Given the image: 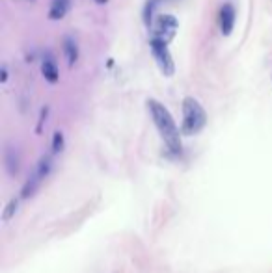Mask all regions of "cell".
Masks as SVG:
<instances>
[{"mask_svg":"<svg viewBox=\"0 0 272 273\" xmlns=\"http://www.w3.org/2000/svg\"><path fill=\"white\" fill-rule=\"evenodd\" d=\"M17 206H19V201H17V199H11L9 205L6 206V210H4V221L11 220V216L17 212Z\"/></svg>","mask_w":272,"mask_h":273,"instance_id":"cell-13","label":"cell"},{"mask_svg":"<svg viewBox=\"0 0 272 273\" xmlns=\"http://www.w3.org/2000/svg\"><path fill=\"white\" fill-rule=\"evenodd\" d=\"M41 75L43 78L51 84H56L60 80V71H58V63H56L53 54H45L41 60Z\"/></svg>","mask_w":272,"mask_h":273,"instance_id":"cell-7","label":"cell"},{"mask_svg":"<svg viewBox=\"0 0 272 273\" xmlns=\"http://www.w3.org/2000/svg\"><path fill=\"white\" fill-rule=\"evenodd\" d=\"M62 48H63V54H65V60H67V65L73 67L75 63L78 61V45L77 41L73 38H63L62 41Z\"/></svg>","mask_w":272,"mask_h":273,"instance_id":"cell-9","label":"cell"},{"mask_svg":"<svg viewBox=\"0 0 272 273\" xmlns=\"http://www.w3.org/2000/svg\"><path fill=\"white\" fill-rule=\"evenodd\" d=\"M32 2H34V0H32Z\"/></svg>","mask_w":272,"mask_h":273,"instance_id":"cell-16","label":"cell"},{"mask_svg":"<svg viewBox=\"0 0 272 273\" xmlns=\"http://www.w3.org/2000/svg\"><path fill=\"white\" fill-rule=\"evenodd\" d=\"M207 125V114L200 100L194 97H185L183 99V125L181 132L185 136H196L200 134Z\"/></svg>","mask_w":272,"mask_h":273,"instance_id":"cell-2","label":"cell"},{"mask_svg":"<svg viewBox=\"0 0 272 273\" xmlns=\"http://www.w3.org/2000/svg\"><path fill=\"white\" fill-rule=\"evenodd\" d=\"M149 48H151V54L155 58L157 65L161 69V73L164 76H173L175 73V63H173V56H171L170 48H168V43L161 38H153L149 39Z\"/></svg>","mask_w":272,"mask_h":273,"instance_id":"cell-3","label":"cell"},{"mask_svg":"<svg viewBox=\"0 0 272 273\" xmlns=\"http://www.w3.org/2000/svg\"><path fill=\"white\" fill-rule=\"evenodd\" d=\"M8 78H9V75H8V67H6V65H2V76H0V82L6 84V82H8Z\"/></svg>","mask_w":272,"mask_h":273,"instance_id":"cell-14","label":"cell"},{"mask_svg":"<svg viewBox=\"0 0 272 273\" xmlns=\"http://www.w3.org/2000/svg\"><path fill=\"white\" fill-rule=\"evenodd\" d=\"M71 8V0H53L49 8V19L51 21H62L67 15Z\"/></svg>","mask_w":272,"mask_h":273,"instance_id":"cell-8","label":"cell"},{"mask_svg":"<svg viewBox=\"0 0 272 273\" xmlns=\"http://www.w3.org/2000/svg\"><path fill=\"white\" fill-rule=\"evenodd\" d=\"M161 4V0H148V4H146V8H144V23L151 24L153 23V13H155V8Z\"/></svg>","mask_w":272,"mask_h":273,"instance_id":"cell-11","label":"cell"},{"mask_svg":"<svg viewBox=\"0 0 272 273\" xmlns=\"http://www.w3.org/2000/svg\"><path fill=\"white\" fill-rule=\"evenodd\" d=\"M63 151V134L62 132H54L53 136V154H58V152Z\"/></svg>","mask_w":272,"mask_h":273,"instance_id":"cell-12","label":"cell"},{"mask_svg":"<svg viewBox=\"0 0 272 273\" xmlns=\"http://www.w3.org/2000/svg\"><path fill=\"white\" fill-rule=\"evenodd\" d=\"M218 21H220V32H222V36H231V32L235 28V21H237V11H235L231 2H225L224 6L220 8Z\"/></svg>","mask_w":272,"mask_h":273,"instance_id":"cell-6","label":"cell"},{"mask_svg":"<svg viewBox=\"0 0 272 273\" xmlns=\"http://www.w3.org/2000/svg\"><path fill=\"white\" fill-rule=\"evenodd\" d=\"M51 166H53V158H51V156H43V158L39 160V164H38V167H36L34 175H32L30 179H28V182L24 184L23 197H30V195L36 193V190L39 188L41 181H43V179L49 175V171H51Z\"/></svg>","mask_w":272,"mask_h":273,"instance_id":"cell-4","label":"cell"},{"mask_svg":"<svg viewBox=\"0 0 272 273\" xmlns=\"http://www.w3.org/2000/svg\"><path fill=\"white\" fill-rule=\"evenodd\" d=\"M95 2H97V4H107L109 0H95Z\"/></svg>","mask_w":272,"mask_h":273,"instance_id":"cell-15","label":"cell"},{"mask_svg":"<svg viewBox=\"0 0 272 273\" xmlns=\"http://www.w3.org/2000/svg\"><path fill=\"white\" fill-rule=\"evenodd\" d=\"M148 110L149 114H151L153 123H155L157 130H159V134H161V137L166 143V147L173 154H179L181 149H183V145H181V134L183 132H179L177 125H175V121H173V117L170 114V110L155 99L148 100Z\"/></svg>","mask_w":272,"mask_h":273,"instance_id":"cell-1","label":"cell"},{"mask_svg":"<svg viewBox=\"0 0 272 273\" xmlns=\"http://www.w3.org/2000/svg\"><path fill=\"white\" fill-rule=\"evenodd\" d=\"M177 28H179V23L177 19L173 15H159L157 17V21L153 23V36L155 38H161L164 39L166 43H170L171 39L175 38V34H177Z\"/></svg>","mask_w":272,"mask_h":273,"instance_id":"cell-5","label":"cell"},{"mask_svg":"<svg viewBox=\"0 0 272 273\" xmlns=\"http://www.w3.org/2000/svg\"><path fill=\"white\" fill-rule=\"evenodd\" d=\"M6 167H8V171L11 175H15L19 171V156H17V152L13 149H6Z\"/></svg>","mask_w":272,"mask_h":273,"instance_id":"cell-10","label":"cell"}]
</instances>
